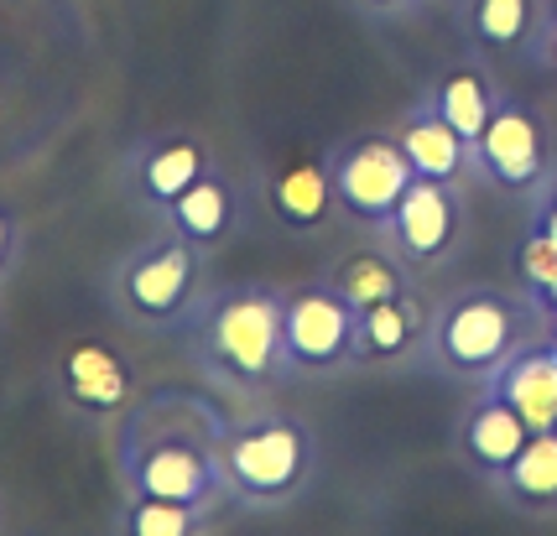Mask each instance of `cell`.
I'll use <instances>...</instances> for the list:
<instances>
[{
    "label": "cell",
    "instance_id": "6da1fadb",
    "mask_svg": "<svg viewBox=\"0 0 557 536\" xmlns=\"http://www.w3.org/2000/svg\"><path fill=\"white\" fill-rule=\"evenodd\" d=\"M224 422L230 416L198 390H141L115 422V474H121L125 495L214 511L224 500V485H219V433H224Z\"/></svg>",
    "mask_w": 557,
    "mask_h": 536
},
{
    "label": "cell",
    "instance_id": "7a4b0ae2",
    "mask_svg": "<svg viewBox=\"0 0 557 536\" xmlns=\"http://www.w3.org/2000/svg\"><path fill=\"white\" fill-rule=\"evenodd\" d=\"M287 292L271 282H230L209 287L198 302L183 339L194 349V365L214 381L224 396L267 401L271 390L292 381L287 360Z\"/></svg>",
    "mask_w": 557,
    "mask_h": 536
},
{
    "label": "cell",
    "instance_id": "3957f363",
    "mask_svg": "<svg viewBox=\"0 0 557 536\" xmlns=\"http://www.w3.org/2000/svg\"><path fill=\"white\" fill-rule=\"evenodd\" d=\"M318 474V438L302 416L256 407L230 416L219 433V485L240 511H276L292 506Z\"/></svg>",
    "mask_w": 557,
    "mask_h": 536
},
{
    "label": "cell",
    "instance_id": "277c9868",
    "mask_svg": "<svg viewBox=\"0 0 557 536\" xmlns=\"http://www.w3.org/2000/svg\"><path fill=\"white\" fill-rule=\"evenodd\" d=\"M203 271H209V250L188 245L183 235H172L157 224V235L141 245H131L104 292H110V308L131 323V328H146V334H183L194 323L198 302H203Z\"/></svg>",
    "mask_w": 557,
    "mask_h": 536
},
{
    "label": "cell",
    "instance_id": "5b68a950",
    "mask_svg": "<svg viewBox=\"0 0 557 536\" xmlns=\"http://www.w3.org/2000/svg\"><path fill=\"white\" fill-rule=\"evenodd\" d=\"M532 317L536 308L527 302V292L510 297L495 292V287H469V292L448 297L433 313L417 360H428L443 375L490 381L521 344L532 339Z\"/></svg>",
    "mask_w": 557,
    "mask_h": 536
},
{
    "label": "cell",
    "instance_id": "8992f818",
    "mask_svg": "<svg viewBox=\"0 0 557 536\" xmlns=\"http://www.w3.org/2000/svg\"><path fill=\"white\" fill-rule=\"evenodd\" d=\"M323 162H329V177H334L339 214L364 224V229H381L391 220V209L401 203V194L417 183L407 151L396 147V136H386V130L349 136L339 147H329Z\"/></svg>",
    "mask_w": 557,
    "mask_h": 536
},
{
    "label": "cell",
    "instance_id": "52a82bcc",
    "mask_svg": "<svg viewBox=\"0 0 557 536\" xmlns=\"http://www.w3.org/2000/svg\"><path fill=\"white\" fill-rule=\"evenodd\" d=\"M52 386H58L63 412L73 422H84V427H115L125 416V407L141 396L136 365L110 339H99V334H78V339H69L58 349Z\"/></svg>",
    "mask_w": 557,
    "mask_h": 536
},
{
    "label": "cell",
    "instance_id": "ba28073f",
    "mask_svg": "<svg viewBox=\"0 0 557 536\" xmlns=\"http://www.w3.org/2000/svg\"><path fill=\"white\" fill-rule=\"evenodd\" d=\"M474 172L516 198H532L553 183V141L527 99H495V115L474 141Z\"/></svg>",
    "mask_w": 557,
    "mask_h": 536
},
{
    "label": "cell",
    "instance_id": "9c48e42d",
    "mask_svg": "<svg viewBox=\"0 0 557 536\" xmlns=\"http://www.w3.org/2000/svg\"><path fill=\"white\" fill-rule=\"evenodd\" d=\"M214 167H219V157L198 130H157V136H146V141H136V147L125 151L121 188L136 209H146L151 220L162 224V214H168L172 203Z\"/></svg>",
    "mask_w": 557,
    "mask_h": 536
},
{
    "label": "cell",
    "instance_id": "30bf717a",
    "mask_svg": "<svg viewBox=\"0 0 557 536\" xmlns=\"http://www.w3.org/2000/svg\"><path fill=\"white\" fill-rule=\"evenodd\" d=\"M375 235H381L412 271L448 266L454 250H459V240H463V203H459V194H454V183L417 177Z\"/></svg>",
    "mask_w": 557,
    "mask_h": 536
},
{
    "label": "cell",
    "instance_id": "8fae6325",
    "mask_svg": "<svg viewBox=\"0 0 557 536\" xmlns=\"http://www.w3.org/2000/svg\"><path fill=\"white\" fill-rule=\"evenodd\" d=\"M287 360L292 375H339L355 365V308L329 282L287 292Z\"/></svg>",
    "mask_w": 557,
    "mask_h": 536
},
{
    "label": "cell",
    "instance_id": "7c38bea8",
    "mask_svg": "<svg viewBox=\"0 0 557 536\" xmlns=\"http://www.w3.org/2000/svg\"><path fill=\"white\" fill-rule=\"evenodd\" d=\"M433 308L417 297V287L370 302L355 313V365H407L422 354Z\"/></svg>",
    "mask_w": 557,
    "mask_h": 536
},
{
    "label": "cell",
    "instance_id": "4fadbf2b",
    "mask_svg": "<svg viewBox=\"0 0 557 536\" xmlns=\"http://www.w3.org/2000/svg\"><path fill=\"white\" fill-rule=\"evenodd\" d=\"M162 229H172V235H183L188 245H198V250H209V255H214L219 245H230L245 229L240 183H235L224 167L203 172L194 188H188V194L162 214Z\"/></svg>",
    "mask_w": 557,
    "mask_h": 536
},
{
    "label": "cell",
    "instance_id": "5bb4252c",
    "mask_svg": "<svg viewBox=\"0 0 557 536\" xmlns=\"http://www.w3.org/2000/svg\"><path fill=\"white\" fill-rule=\"evenodd\" d=\"M485 390H495L506 407H516L532 433H557V344L527 339L490 375Z\"/></svg>",
    "mask_w": 557,
    "mask_h": 536
},
{
    "label": "cell",
    "instance_id": "9a60e30c",
    "mask_svg": "<svg viewBox=\"0 0 557 536\" xmlns=\"http://www.w3.org/2000/svg\"><path fill=\"white\" fill-rule=\"evenodd\" d=\"M267 203L276 224L292 229V235H313L334 220L339 198H334V177H329V162L323 157H292L267 177Z\"/></svg>",
    "mask_w": 557,
    "mask_h": 536
},
{
    "label": "cell",
    "instance_id": "2e32d148",
    "mask_svg": "<svg viewBox=\"0 0 557 536\" xmlns=\"http://www.w3.org/2000/svg\"><path fill=\"white\" fill-rule=\"evenodd\" d=\"M391 136H396V147L407 151V162H412L417 177H433V183H454V188H459L463 177L474 172V151H469V141L437 115L428 99H417L412 110L396 121Z\"/></svg>",
    "mask_w": 557,
    "mask_h": 536
},
{
    "label": "cell",
    "instance_id": "e0dca14e",
    "mask_svg": "<svg viewBox=\"0 0 557 536\" xmlns=\"http://www.w3.org/2000/svg\"><path fill=\"white\" fill-rule=\"evenodd\" d=\"M527 438H532V427H527L521 412L506 407L495 390H480L459 416V453H463V463H469L474 474H485V479H495V474L527 448Z\"/></svg>",
    "mask_w": 557,
    "mask_h": 536
},
{
    "label": "cell",
    "instance_id": "ac0fdd59",
    "mask_svg": "<svg viewBox=\"0 0 557 536\" xmlns=\"http://www.w3.org/2000/svg\"><path fill=\"white\" fill-rule=\"evenodd\" d=\"M323 282L360 313V308H370V302H386V297L407 292V287H412V266H407L386 240L381 245H355V250H344L339 261L323 271Z\"/></svg>",
    "mask_w": 557,
    "mask_h": 536
},
{
    "label": "cell",
    "instance_id": "d6986e66",
    "mask_svg": "<svg viewBox=\"0 0 557 536\" xmlns=\"http://www.w3.org/2000/svg\"><path fill=\"white\" fill-rule=\"evenodd\" d=\"M459 22L480 52L516 58L532 52L542 32V0H459Z\"/></svg>",
    "mask_w": 557,
    "mask_h": 536
},
{
    "label": "cell",
    "instance_id": "ffe728a7",
    "mask_svg": "<svg viewBox=\"0 0 557 536\" xmlns=\"http://www.w3.org/2000/svg\"><path fill=\"white\" fill-rule=\"evenodd\" d=\"M500 500L527 515H557V433H532L527 448L490 479Z\"/></svg>",
    "mask_w": 557,
    "mask_h": 536
},
{
    "label": "cell",
    "instance_id": "44dd1931",
    "mask_svg": "<svg viewBox=\"0 0 557 536\" xmlns=\"http://www.w3.org/2000/svg\"><path fill=\"white\" fill-rule=\"evenodd\" d=\"M422 99H428L437 115H443V121H448L463 141H469V151H474L480 130H485L490 115H495V99H500V89L490 84V74L480 68V63H459V68H448V74L437 78Z\"/></svg>",
    "mask_w": 557,
    "mask_h": 536
},
{
    "label": "cell",
    "instance_id": "7402d4cb",
    "mask_svg": "<svg viewBox=\"0 0 557 536\" xmlns=\"http://www.w3.org/2000/svg\"><path fill=\"white\" fill-rule=\"evenodd\" d=\"M203 521H209L203 506H177V500L125 495L121 506V536H203Z\"/></svg>",
    "mask_w": 557,
    "mask_h": 536
},
{
    "label": "cell",
    "instance_id": "603a6c76",
    "mask_svg": "<svg viewBox=\"0 0 557 536\" xmlns=\"http://www.w3.org/2000/svg\"><path fill=\"white\" fill-rule=\"evenodd\" d=\"M516 276L532 308H542L547 297H557V235L547 224H532V235L516 250Z\"/></svg>",
    "mask_w": 557,
    "mask_h": 536
},
{
    "label": "cell",
    "instance_id": "cb8c5ba5",
    "mask_svg": "<svg viewBox=\"0 0 557 536\" xmlns=\"http://www.w3.org/2000/svg\"><path fill=\"white\" fill-rule=\"evenodd\" d=\"M22 255H26V229H22V220H16V214L0 203V287L16 276Z\"/></svg>",
    "mask_w": 557,
    "mask_h": 536
},
{
    "label": "cell",
    "instance_id": "d4e9b609",
    "mask_svg": "<svg viewBox=\"0 0 557 536\" xmlns=\"http://www.w3.org/2000/svg\"><path fill=\"white\" fill-rule=\"evenodd\" d=\"M360 11H370V16H412L422 0H355Z\"/></svg>",
    "mask_w": 557,
    "mask_h": 536
},
{
    "label": "cell",
    "instance_id": "484cf974",
    "mask_svg": "<svg viewBox=\"0 0 557 536\" xmlns=\"http://www.w3.org/2000/svg\"><path fill=\"white\" fill-rule=\"evenodd\" d=\"M532 58H536V63H547V68L557 74V26H553V32H536Z\"/></svg>",
    "mask_w": 557,
    "mask_h": 536
},
{
    "label": "cell",
    "instance_id": "4316f807",
    "mask_svg": "<svg viewBox=\"0 0 557 536\" xmlns=\"http://www.w3.org/2000/svg\"><path fill=\"white\" fill-rule=\"evenodd\" d=\"M536 224H547V229L557 235V177L547 183V188H542V209H536Z\"/></svg>",
    "mask_w": 557,
    "mask_h": 536
},
{
    "label": "cell",
    "instance_id": "83f0119b",
    "mask_svg": "<svg viewBox=\"0 0 557 536\" xmlns=\"http://www.w3.org/2000/svg\"><path fill=\"white\" fill-rule=\"evenodd\" d=\"M536 317H542V323H547V328H553V339H557V297H547V302H542V308H536Z\"/></svg>",
    "mask_w": 557,
    "mask_h": 536
},
{
    "label": "cell",
    "instance_id": "f1b7e54d",
    "mask_svg": "<svg viewBox=\"0 0 557 536\" xmlns=\"http://www.w3.org/2000/svg\"><path fill=\"white\" fill-rule=\"evenodd\" d=\"M557 26V0H542V32H553Z\"/></svg>",
    "mask_w": 557,
    "mask_h": 536
},
{
    "label": "cell",
    "instance_id": "f546056e",
    "mask_svg": "<svg viewBox=\"0 0 557 536\" xmlns=\"http://www.w3.org/2000/svg\"><path fill=\"white\" fill-rule=\"evenodd\" d=\"M553 344H557V339H553Z\"/></svg>",
    "mask_w": 557,
    "mask_h": 536
}]
</instances>
